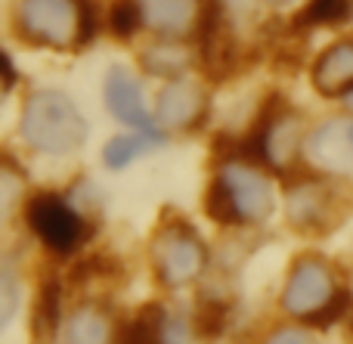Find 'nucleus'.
<instances>
[{
	"label": "nucleus",
	"instance_id": "nucleus-15",
	"mask_svg": "<svg viewBox=\"0 0 353 344\" xmlns=\"http://www.w3.org/2000/svg\"><path fill=\"white\" fill-rule=\"evenodd\" d=\"M118 323L103 301H81L62 320V344H118Z\"/></svg>",
	"mask_w": 353,
	"mask_h": 344
},
{
	"label": "nucleus",
	"instance_id": "nucleus-4",
	"mask_svg": "<svg viewBox=\"0 0 353 344\" xmlns=\"http://www.w3.org/2000/svg\"><path fill=\"white\" fill-rule=\"evenodd\" d=\"M19 140L28 152L43 159L74 155L90 136V121L72 93L62 87H31L19 105Z\"/></svg>",
	"mask_w": 353,
	"mask_h": 344
},
{
	"label": "nucleus",
	"instance_id": "nucleus-3",
	"mask_svg": "<svg viewBox=\"0 0 353 344\" xmlns=\"http://www.w3.org/2000/svg\"><path fill=\"white\" fill-rule=\"evenodd\" d=\"M307 130H310V124L304 121L298 105H292V99L282 93H267L245 128V134L223 136V143H217V146L236 149V152L261 161L279 180H285L288 174L304 168Z\"/></svg>",
	"mask_w": 353,
	"mask_h": 344
},
{
	"label": "nucleus",
	"instance_id": "nucleus-24",
	"mask_svg": "<svg viewBox=\"0 0 353 344\" xmlns=\"http://www.w3.org/2000/svg\"><path fill=\"white\" fill-rule=\"evenodd\" d=\"M16 87V62H12V53H6V62H3V90L12 93Z\"/></svg>",
	"mask_w": 353,
	"mask_h": 344
},
{
	"label": "nucleus",
	"instance_id": "nucleus-19",
	"mask_svg": "<svg viewBox=\"0 0 353 344\" xmlns=\"http://www.w3.org/2000/svg\"><path fill=\"white\" fill-rule=\"evenodd\" d=\"M165 320L168 307H161L159 301L140 307L130 320L121 323L118 329V344H168L165 341Z\"/></svg>",
	"mask_w": 353,
	"mask_h": 344
},
{
	"label": "nucleus",
	"instance_id": "nucleus-9",
	"mask_svg": "<svg viewBox=\"0 0 353 344\" xmlns=\"http://www.w3.org/2000/svg\"><path fill=\"white\" fill-rule=\"evenodd\" d=\"M155 124L168 136H186L199 134L211 118V90L208 78L201 74H186V78L165 81L155 93Z\"/></svg>",
	"mask_w": 353,
	"mask_h": 344
},
{
	"label": "nucleus",
	"instance_id": "nucleus-26",
	"mask_svg": "<svg viewBox=\"0 0 353 344\" xmlns=\"http://www.w3.org/2000/svg\"><path fill=\"white\" fill-rule=\"evenodd\" d=\"M338 105H341V112H347V115H353V87L347 93H344L341 99H338Z\"/></svg>",
	"mask_w": 353,
	"mask_h": 344
},
{
	"label": "nucleus",
	"instance_id": "nucleus-17",
	"mask_svg": "<svg viewBox=\"0 0 353 344\" xmlns=\"http://www.w3.org/2000/svg\"><path fill=\"white\" fill-rule=\"evenodd\" d=\"M353 22V0H304L288 19L292 34H316V31H338Z\"/></svg>",
	"mask_w": 353,
	"mask_h": 344
},
{
	"label": "nucleus",
	"instance_id": "nucleus-13",
	"mask_svg": "<svg viewBox=\"0 0 353 344\" xmlns=\"http://www.w3.org/2000/svg\"><path fill=\"white\" fill-rule=\"evenodd\" d=\"M137 65H140L143 78L155 81H174L195 74L201 68L199 47L192 41H174V37H149L137 47Z\"/></svg>",
	"mask_w": 353,
	"mask_h": 344
},
{
	"label": "nucleus",
	"instance_id": "nucleus-21",
	"mask_svg": "<svg viewBox=\"0 0 353 344\" xmlns=\"http://www.w3.org/2000/svg\"><path fill=\"white\" fill-rule=\"evenodd\" d=\"M19 276H16V267L10 261H3L0 267V326H10L12 316L19 310Z\"/></svg>",
	"mask_w": 353,
	"mask_h": 344
},
{
	"label": "nucleus",
	"instance_id": "nucleus-20",
	"mask_svg": "<svg viewBox=\"0 0 353 344\" xmlns=\"http://www.w3.org/2000/svg\"><path fill=\"white\" fill-rule=\"evenodd\" d=\"M105 34L118 43H134L140 34H146V19L137 0H109L103 10Z\"/></svg>",
	"mask_w": 353,
	"mask_h": 344
},
{
	"label": "nucleus",
	"instance_id": "nucleus-5",
	"mask_svg": "<svg viewBox=\"0 0 353 344\" xmlns=\"http://www.w3.org/2000/svg\"><path fill=\"white\" fill-rule=\"evenodd\" d=\"M279 310L310 329H329L350 310V292L341 285V273L323 254H301L292 261L279 292Z\"/></svg>",
	"mask_w": 353,
	"mask_h": 344
},
{
	"label": "nucleus",
	"instance_id": "nucleus-25",
	"mask_svg": "<svg viewBox=\"0 0 353 344\" xmlns=\"http://www.w3.org/2000/svg\"><path fill=\"white\" fill-rule=\"evenodd\" d=\"M294 3H304V0H263V10H288V6H294Z\"/></svg>",
	"mask_w": 353,
	"mask_h": 344
},
{
	"label": "nucleus",
	"instance_id": "nucleus-16",
	"mask_svg": "<svg viewBox=\"0 0 353 344\" xmlns=\"http://www.w3.org/2000/svg\"><path fill=\"white\" fill-rule=\"evenodd\" d=\"M171 136L161 128H149V130H121V134L109 136L99 152L105 171H128L130 165H137L140 159L159 152L161 146H168Z\"/></svg>",
	"mask_w": 353,
	"mask_h": 344
},
{
	"label": "nucleus",
	"instance_id": "nucleus-12",
	"mask_svg": "<svg viewBox=\"0 0 353 344\" xmlns=\"http://www.w3.org/2000/svg\"><path fill=\"white\" fill-rule=\"evenodd\" d=\"M307 81L323 99H341L353 87V34H341L313 53L307 62Z\"/></svg>",
	"mask_w": 353,
	"mask_h": 344
},
{
	"label": "nucleus",
	"instance_id": "nucleus-18",
	"mask_svg": "<svg viewBox=\"0 0 353 344\" xmlns=\"http://www.w3.org/2000/svg\"><path fill=\"white\" fill-rule=\"evenodd\" d=\"M62 283L56 276H50L41 285L34 298V310H31V338L37 344H50L56 335H62Z\"/></svg>",
	"mask_w": 353,
	"mask_h": 344
},
{
	"label": "nucleus",
	"instance_id": "nucleus-2",
	"mask_svg": "<svg viewBox=\"0 0 353 344\" xmlns=\"http://www.w3.org/2000/svg\"><path fill=\"white\" fill-rule=\"evenodd\" d=\"M99 0H10V37L31 50L81 53L105 34Z\"/></svg>",
	"mask_w": 353,
	"mask_h": 344
},
{
	"label": "nucleus",
	"instance_id": "nucleus-23",
	"mask_svg": "<svg viewBox=\"0 0 353 344\" xmlns=\"http://www.w3.org/2000/svg\"><path fill=\"white\" fill-rule=\"evenodd\" d=\"M220 6H223V12L230 16V22L239 28L242 22H251V19L261 12L263 0H220Z\"/></svg>",
	"mask_w": 353,
	"mask_h": 344
},
{
	"label": "nucleus",
	"instance_id": "nucleus-22",
	"mask_svg": "<svg viewBox=\"0 0 353 344\" xmlns=\"http://www.w3.org/2000/svg\"><path fill=\"white\" fill-rule=\"evenodd\" d=\"M261 344H319V341L310 326H304V323H288V326H276L273 332H267Z\"/></svg>",
	"mask_w": 353,
	"mask_h": 344
},
{
	"label": "nucleus",
	"instance_id": "nucleus-7",
	"mask_svg": "<svg viewBox=\"0 0 353 344\" xmlns=\"http://www.w3.org/2000/svg\"><path fill=\"white\" fill-rule=\"evenodd\" d=\"M149 264L161 289L180 292L205 279L211 267V252L186 217L168 211L149 236Z\"/></svg>",
	"mask_w": 353,
	"mask_h": 344
},
{
	"label": "nucleus",
	"instance_id": "nucleus-1",
	"mask_svg": "<svg viewBox=\"0 0 353 344\" xmlns=\"http://www.w3.org/2000/svg\"><path fill=\"white\" fill-rule=\"evenodd\" d=\"M279 205L276 174L261 161L226 146H214L211 180L201 196L208 221L223 230H254L273 217Z\"/></svg>",
	"mask_w": 353,
	"mask_h": 344
},
{
	"label": "nucleus",
	"instance_id": "nucleus-10",
	"mask_svg": "<svg viewBox=\"0 0 353 344\" xmlns=\"http://www.w3.org/2000/svg\"><path fill=\"white\" fill-rule=\"evenodd\" d=\"M304 168L338 183L353 180V115L335 112L310 124L304 140Z\"/></svg>",
	"mask_w": 353,
	"mask_h": 344
},
{
	"label": "nucleus",
	"instance_id": "nucleus-11",
	"mask_svg": "<svg viewBox=\"0 0 353 344\" xmlns=\"http://www.w3.org/2000/svg\"><path fill=\"white\" fill-rule=\"evenodd\" d=\"M103 105L128 130H149L155 124V112L146 103V87H143V72H134L130 65L112 62L103 74Z\"/></svg>",
	"mask_w": 353,
	"mask_h": 344
},
{
	"label": "nucleus",
	"instance_id": "nucleus-6",
	"mask_svg": "<svg viewBox=\"0 0 353 344\" xmlns=\"http://www.w3.org/2000/svg\"><path fill=\"white\" fill-rule=\"evenodd\" d=\"M22 223L28 236L53 258H74L93 239V217L72 192L34 190L22 199Z\"/></svg>",
	"mask_w": 353,
	"mask_h": 344
},
{
	"label": "nucleus",
	"instance_id": "nucleus-8",
	"mask_svg": "<svg viewBox=\"0 0 353 344\" xmlns=\"http://www.w3.org/2000/svg\"><path fill=\"white\" fill-rule=\"evenodd\" d=\"M347 211L344 183L329 180L323 174L301 168L282 180V214L294 233L319 236L341 223Z\"/></svg>",
	"mask_w": 353,
	"mask_h": 344
},
{
	"label": "nucleus",
	"instance_id": "nucleus-14",
	"mask_svg": "<svg viewBox=\"0 0 353 344\" xmlns=\"http://www.w3.org/2000/svg\"><path fill=\"white\" fill-rule=\"evenodd\" d=\"M146 19L149 37L195 41L201 22V0H137Z\"/></svg>",
	"mask_w": 353,
	"mask_h": 344
}]
</instances>
